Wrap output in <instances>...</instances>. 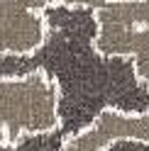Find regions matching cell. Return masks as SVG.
<instances>
[{"instance_id":"obj_1","label":"cell","mask_w":149,"mask_h":151,"mask_svg":"<svg viewBox=\"0 0 149 151\" xmlns=\"http://www.w3.org/2000/svg\"><path fill=\"white\" fill-rule=\"evenodd\" d=\"M61 88L46 68L34 66L0 76V137L5 146L51 137L61 129Z\"/></svg>"},{"instance_id":"obj_2","label":"cell","mask_w":149,"mask_h":151,"mask_svg":"<svg viewBox=\"0 0 149 151\" xmlns=\"http://www.w3.org/2000/svg\"><path fill=\"white\" fill-rule=\"evenodd\" d=\"M51 34L46 5L0 0V59H25L39 54Z\"/></svg>"}]
</instances>
